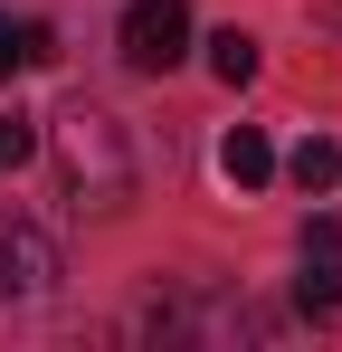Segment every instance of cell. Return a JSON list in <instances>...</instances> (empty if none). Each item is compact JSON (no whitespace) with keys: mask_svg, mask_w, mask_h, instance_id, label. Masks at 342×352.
Masks as SVG:
<instances>
[{"mask_svg":"<svg viewBox=\"0 0 342 352\" xmlns=\"http://www.w3.org/2000/svg\"><path fill=\"white\" fill-rule=\"evenodd\" d=\"M295 305H304V314H333V305H342V219H314V229H304V276H295Z\"/></svg>","mask_w":342,"mask_h":352,"instance_id":"4","label":"cell"},{"mask_svg":"<svg viewBox=\"0 0 342 352\" xmlns=\"http://www.w3.org/2000/svg\"><path fill=\"white\" fill-rule=\"evenodd\" d=\"M0 295H10V305L57 295V238L48 229H0Z\"/></svg>","mask_w":342,"mask_h":352,"instance_id":"3","label":"cell"},{"mask_svg":"<svg viewBox=\"0 0 342 352\" xmlns=\"http://www.w3.org/2000/svg\"><path fill=\"white\" fill-rule=\"evenodd\" d=\"M48 58H57V29H48V19H10V10H0V86H10L19 67H48Z\"/></svg>","mask_w":342,"mask_h":352,"instance_id":"5","label":"cell"},{"mask_svg":"<svg viewBox=\"0 0 342 352\" xmlns=\"http://www.w3.org/2000/svg\"><path fill=\"white\" fill-rule=\"evenodd\" d=\"M181 48H190V0H133L124 10V67L133 76L181 67Z\"/></svg>","mask_w":342,"mask_h":352,"instance_id":"2","label":"cell"},{"mask_svg":"<svg viewBox=\"0 0 342 352\" xmlns=\"http://www.w3.org/2000/svg\"><path fill=\"white\" fill-rule=\"evenodd\" d=\"M219 172L238 181V190H257V181H276V143H266L257 124H238V133L219 143Z\"/></svg>","mask_w":342,"mask_h":352,"instance_id":"6","label":"cell"},{"mask_svg":"<svg viewBox=\"0 0 342 352\" xmlns=\"http://www.w3.org/2000/svg\"><path fill=\"white\" fill-rule=\"evenodd\" d=\"M209 67H219L228 86H247V76H257V38H247V29H219V38H209Z\"/></svg>","mask_w":342,"mask_h":352,"instance_id":"8","label":"cell"},{"mask_svg":"<svg viewBox=\"0 0 342 352\" xmlns=\"http://www.w3.org/2000/svg\"><path fill=\"white\" fill-rule=\"evenodd\" d=\"M48 153H57V181H67V200L76 210H124L133 200V143H124V124L105 105H67L48 124Z\"/></svg>","mask_w":342,"mask_h":352,"instance_id":"1","label":"cell"},{"mask_svg":"<svg viewBox=\"0 0 342 352\" xmlns=\"http://www.w3.org/2000/svg\"><path fill=\"white\" fill-rule=\"evenodd\" d=\"M29 153H38V124H29L19 105H10V115H0V172H19Z\"/></svg>","mask_w":342,"mask_h":352,"instance_id":"9","label":"cell"},{"mask_svg":"<svg viewBox=\"0 0 342 352\" xmlns=\"http://www.w3.org/2000/svg\"><path fill=\"white\" fill-rule=\"evenodd\" d=\"M285 172H295V190H304V200H323V190L342 181V143H333V133H314V143H295V162H285Z\"/></svg>","mask_w":342,"mask_h":352,"instance_id":"7","label":"cell"}]
</instances>
